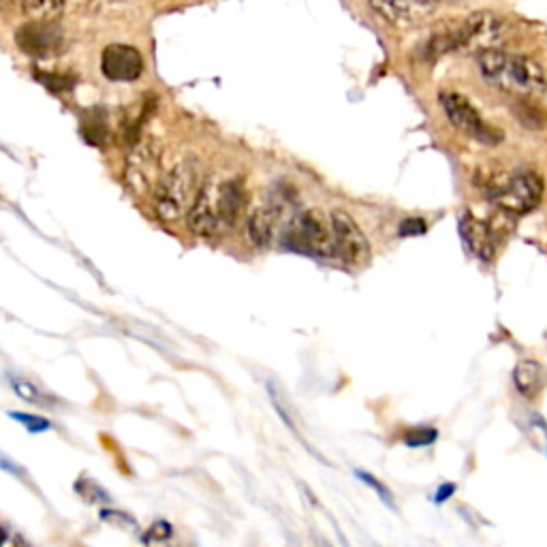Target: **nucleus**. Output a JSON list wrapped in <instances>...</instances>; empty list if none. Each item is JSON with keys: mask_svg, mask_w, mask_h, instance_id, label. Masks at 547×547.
<instances>
[{"mask_svg": "<svg viewBox=\"0 0 547 547\" xmlns=\"http://www.w3.org/2000/svg\"><path fill=\"white\" fill-rule=\"evenodd\" d=\"M278 214H280V208L274 206V203H268V206H263L250 214L246 223V236L255 248H268L272 244Z\"/></svg>", "mask_w": 547, "mask_h": 547, "instance_id": "obj_13", "label": "nucleus"}, {"mask_svg": "<svg viewBox=\"0 0 547 547\" xmlns=\"http://www.w3.org/2000/svg\"><path fill=\"white\" fill-rule=\"evenodd\" d=\"M9 417H13L15 421H20L22 426H26L28 432H45L50 430V421H45L43 417H33V415H26V413H9Z\"/></svg>", "mask_w": 547, "mask_h": 547, "instance_id": "obj_20", "label": "nucleus"}, {"mask_svg": "<svg viewBox=\"0 0 547 547\" xmlns=\"http://www.w3.org/2000/svg\"><path fill=\"white\" fill-rule=\"evenodd\" d=\"M426 233V223L421 218H409L400 225V236H421Z\"/></svg>", "mask_w": 547, "mask_h": 547, "instance_id": "obj_24", "label": "nucleus"}, {"mask_svg": "<svg viewBox=\"0 0 547 547\" xmlns=\"http://www.w3.org/2000/svg\"><path fill=\"white\" fill-rule=\"evenodd\" d=\"M77 492L82 494V498L86 500V503H92V505H103V503H109V496L107 492L99 486V483H95L92 479H80L75 483Z\"/></svg>", "mask_w": 547, "mask_h": 547, "instance_id": "obj_18", "label": "nucleus"}, {"mask_svg": "<svg viewBox=\"0 0 547 547\" xmlns=\"http://www.w3.org/2000/svg\"><path fill=\"white\" fill-rule=\"evenodd\" d=\"M477 62L483 80L511 95H541L547 86L543 67L528 56L492 48L481 52Z\"/></svg>", "mask_w": 547, "mask_h": 547, "instance_id": "obj_1", "label": "nucleus"}, {"mask_svg": "<svg viewBox=\"0 0 547 547\" xmlns=\"http://www.w3.org/2000/svg\"><path fill=\"white\" fill-rule=\"evenodd\" d=\"M11 383H13V392L18 394L22 400H26L30 404H39V406H50L52 400L48 396H45L35 383H30V381L20 379V377L13 379Z\"/></svg>", "mask_w": 547, "mask_h": 547, "instance_id": "obj_17", "label": "nucleus"}, {"mask_svg": "<svg viewBox=\"0 0 547 547\" xmlns=\"http://www.w3.org/2000/svg\"><path fill=\"white\" fill-rule=\"evenodd\" d=\"M101 71L112 82H133L144 71V60L131 45H107L101 54Z\"/></svg>", "mask_w": 547, "mask_h": 547, "instance_id": "obj_10", "label": "nucleus"}, {"mask_svg": "<svg viewBox=\"0 0 547 547\" xmlns=\"http://www.w3.org/2000/svg\"><path fill=\"white\" fill-rule=\"evenodd\" d=\"M283 244L291 250H298V253H306V255H317V257L336 255L332 218L330 223H327L325 216L319 210H308L298 214L289 223L283 236Z\"/></svg>", "mask_w": 547, "mask_h": 547, "instance_id": "obj_4", "label": "nucleus"}, {"mask_svg": "<svg viewBox=\"0 0 547 547\" xmlns=\"http://www.w3.org/2000/svg\"><path fill=\"white\" fill-rule=\"evenodd\" d=\"M161 176V144L159 139L148 137L137 142L124 167V178L135 193H146L154 184H159Z\"/></svg>", "mask_w": 547, "mask_h": 547, "instance_id": "obj_7", "label": "nucleus"}, {"mask_svg": "<svg viewBox=\"0 0 547 547\" xmlns=\"http://www.w3.org/2000/svg\"><path fill=\"white\" fill-rule=\"evenodd\" d=\"M332 227H334V244H336V255L351 265H366L370 261V242L366 233L362 231L353 216L334 210L332 212Z\"/></svg>", "mask_w": 547, "mask_h": 547, "instance_id": "obj_8", "label": "nucleus"}, {"mask_svg": "<svg viewBox=\"0 0 547 547\" xmlns=\"http://www.w3.org/2000/svg\"><path fill=\"white\" fill-rule=\"evenodd\" d=\"M513 383L524 398L535 400L547 385V370L535 359H522L513 370Z\"/></svg>", "mask_w": 547, "mask_h": 547, "instance_id": "obj_14", "label": "nucleus"}, {"mask_svg": "<svg viewBox=\"0 0 547 547\" xmlns=\"http://www.w3.org/2000/svg\"><path fill=\"white\" fill-rule=\"evenodd\" d=\"M197 174L193 163L184 161L176 165L161 178L154 189V208L163 221H178L180 216L189 214L197 197Z\"/></svg>", "mask_w": 547, "mask_h": 547, "instance_id": "obj_3", "label": "nucleus"}, {"mask_svg": "<svg viewBox=\"0 0 547 547\" xmlns=\"http://www.w3.org/2000/svg\"><path fill=\"white\" fill-rule=\"evenodd\" d=\"M453 492H456V486H453V483H445V486H441L439 494L434 496V500H436V503H443V500H447Z\"/></svg>", "mask_w": 547, "mask_h": 547, "instance_id": "obj_25", "label": "nucleus"}, {"mask_svg": "<svg viewBox=\"0 0 547 547\" xmlns=\"http://www.w3.org/2000/svg\"><path fill=\"white\" fill-rule=\"evenodd\" d=\"M171 537H174V528H171L165 520L154 522L148 533H146V541H156V543H165Z\"/></svg>", "mask_w": 547, "mask_h": 547, "instance_id": "obj_21", "label": "nucleus"}, {"mask_svg": "<svg viewBox=\"0 0 547 547\" xmlns=\"http://www.w3.org/2000/svg\"><path fill=\"white\" fill-rule=\"evenodd\" d=\"M22 9L30 22H56L65 0H22Z\"/></svg>", "mask_w": 547, "mask_h": 547, "instance_id": "obj_16", "label": "nucleus"}, {"mask_svg": "<svg viewBox=\"0 0 547 547\" xmlns=\"http://www.w3.org/2000/svg\"><path fill=\"white\" fill-rule=\"evenodd\" d=\"M436 436H439V432L432 430V428H417V430L406 434V445H411V447H426V445H430V443L436 441Z\"/></svg>", "mask_w": 547, "mask_h": 547, "instance_id": "obj_19", "label": "nucleus"}, {"mask_svg": "<svg viewBox=\"0 0 547 547\" xmlns=\"http://www.w3.org/2000/svg\"><path fill=\"white\" fill-rule=\"evenodd\" d=\"M15 43L28 56H52L60 50L62 33L54 22H28L15 33Z\"/></svg>", "mask_w": 547, "mask_h": 547, "instance_id": "obj_11", "label": "nucleus"}, {"mask_svg": "<svg viewBox=\"0 0 547 547\" xmlns=\"http://www.w3.org/2000/svg\"><path fill=\"white\" fill-rule=\"evenodd\" d=\"M101 518H103V520H114L112 524H118V526L127 528V530H135V528H137V522L131 518V515H127V513H118V511H101Z\"/></svg>", "mask_w": 547, "mask_h": 547, "instance_id": "obj_23", "label": "nucleus"}, {"mask_svg": "<svg viewBox=\"0 0 547 547\" xmlns=\"http://www.w3.org/2000/svg\"><path fill=\"white\" fill-rule=\"evenodd\" d=\"M441 105L453 127H456L460 133L475 139V142L494 146L503 139V135L483 120V116L471 105V101L458 95V92H443Z\"/></svg>", "mask_w": 547, "mask_h": 547, "instance_id": "obj_6", "label": "nucleus"}, {"mask_svg": "<svg viewBox=\"0 0 547 547\" xmlns=\"http://www.w3.org/2000/svg\"><path fill=\"white\" fill-rule=\"evenodd\" d=\"M355 477H357V479H362L364 483H368V486L383 498V503H385L387 507H394V498H392V494H389V490L383 486L381 481H377V479L370 477L368 473H362V471H357Z\"/></svg>", "mask_w": 547, "mask_h": 547, "instance_id": "obj_22", "label": "nucleus"}, {"mask_svg": "<svg viewBox=\"0 0 547 547\" xmlns=\"http://www.w3.org/2000/svg\"><path fill=\"white\" fill-rule=\"evenodd\" d=\"M370 3L385 20L400 26H413L430 18L441 0H370Z\"/></svg>", "mask_w": 547, "mask_h": 547, "instance_id": "obj_12", "label": "nucleus"}, {"mask_svg": "<svg viewBox=\"0 0 547 547\" xmlns=\"http://www.w3.org/2000/svg\"><path fill=\"white\" fill-rule=\"evenodd\" d=\"M515 218L505 210H498L490 221H481L473 214H464L460 221L462 240L466 242L468 250L477 255L481 261H492L498 246L507 240L509 233L515 227Z\"/></svg>", "mask_w": 547, "mask_h": 547, "instance_id": "obj_5", "label": "nucleus"}, {"mask_svg": "<svg viewBox=\"0 0 547 547\" xmlns=\"http://www.w3.org/2000/svg\"><path fill=\"white\" fill-rule=\"evenodd\" d=\"M483 193L498 210L513 216L533 212L543 197V180L535 171H515V174H494L481 182Z\"/></svg>", "mask_w": 547, "mask_h": 547, "instance_id": "obj_2", "label": "nucleus"}, {"mask_svg": "<svg viewBox=\"0 0 547 547\" xmlns=\"http://www.w3.org/2000/svg\"><path fill=\"white\" fill-rule=\"evenodd\" d=\"M218 189H221V182L208 180L199 189L189 214H186V218H189V227L197 233V236L212 238L225 231L223 218H221V206H218Z\"/></svg>", "mask_w": 547, "mask_h": 547, "instance_id": "obj_9", "label": "nucleus"}, {"mask_svg": "<svg viewBox=\"0 0 547 547\" xmlns=\"http://www.w3.org/2000/svg\"><path fill=\"white\" fill-rule=\"evenodd\" d=\"M218 206H221V218L225 229L236 227L246 208V191L240 180L221 182V189H218Z\"/></svg>", "mask_w": 547, "mask_h": 547, "instance_id": "obj_15", "label": "nucleus"}]
</instances>
